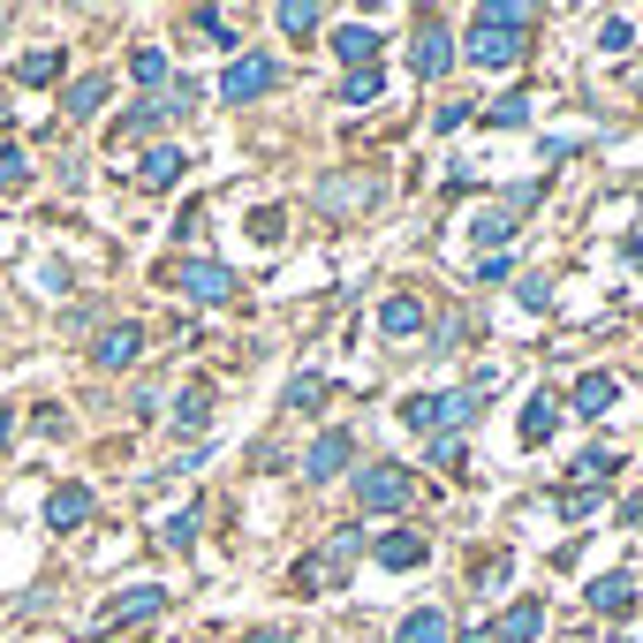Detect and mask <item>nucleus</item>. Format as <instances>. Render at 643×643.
Listing matches in <instances>:
<instances>
[{
	"instance_id": "nucleus-26",
	"label": "nucleus",
	"mask_w": 643,
	"mask_h": 643,
	"mask_svg": "<svg viewBox=\"0 0 643 643\" xmlns=\"http://www.w3.org/2000/svg\"><path fill=\"white\" fill-rule=\"evenodd\" d=\"M99 107H107V76H84V84H69V114H76V122H91Z\"/></svg>"
},
{
	"instance_id": "nucleus-12",
	"label": "nucleus",
	"mask_w": 643,
	"mask_h": 643,
	"mask_svg": "<svg viewBox=\"0 0 643 643\" xmlns=\"http://www.w3.org/2000/svg\"><path fill=\"white\" fill-rule=\"evenodd\" d=\"M379 46H386V38H379L371 23H341V30H333V53L348 61V76H363V69L379 61Z\"/></svg>"
},
{
	"instance_id": "nucleus-9",
	"label": "nucleus",
	"mask_w": 643,
	"mask_h": 643,
	"mask_svg": "<svg viewBox=\"0 0 643 643\" xmlns=\"http://www.w3.org/2000/svg\"><path fill=\"white\" fill-rule=\"evenodd\" d=\"M166 614V591L160 583H137V591H122L114 606H107V629H145V621H160Z\"/></svg>"
},
{
	"instance_id": "nucleus-45",
	"label": "nucleus",
	"mask_w": 643,
	"mask_h": 643,
	"mask_svg": "<svg viewBox=\"0 0 643 643\" xmlns=\"http://www.w3.org/2000/svg\"><path fill=\"white\" fill-rule=\"evenodd\" d=\"M8 440H15V409H0V447H8Z\"/></svg>"
},
{
	"instance_id": "nucleus-22",
	"label": "nucleus",
	"mask_w": 643,
	"mask_h": 643,
	"mask_svg": "<svg viewBox=\"0 0 643 643\" xmlns=\"http://www.w3.org/2000/svg\"><path fill=\"white\" fill-rule=\"evenodd\" d=\"M160 122H174V107H166V99H145V107H129V114H122V129H114V145H122V137H152Z\"/></svg>"
},
{
	"instance_id": "nucleus-24",
	"label": "nucleus",
	"mask_w": 643,
	"mask_h": 643,
	"mask_svg": "<svg viewBox=\"0 0 643 643\" xmlns=\"http://www.w3.org/2000/svg\"><path fill=\"white\" fill-rule=\"evenodd\" d=\"M53 76H61V46H38L15 61V84H53Z\"/></svg>"
},
{
	"instance_id": "nucleus-10",
	"label": "nucleus",
	"mask_w": 643,
	"mask_h": 643,
	"mask_svg": "<svg viewBox=\"0 0 643 643\" xmlns=\"http://www.w3.org/2000/svg\"><path fill=\"white\" fill-rule=\"evenodd\" d=\"M91 356H99V363H107V371H129V363H137V356H145V325H137V319L107 325V333H99V341H91Z\"/></svg>"
},
{
	"instance_id": "nucleus-20",
	"label": "nucleus",
	"mask_w": 643,
	"mask_h": 643,
	"mask_svg": "<svg viewBox=\"0 0 643 643\" xmlns=\"http://www.w3.org/2000/svg\"><path fill=\"white\" fill-rule=\"evenodd\" d=\"M379 333H386V341H409V333H424V304H417V296H386Z\"/></svg>"
},
{
	"instance_id": "nucleus-15",
	"label": "nucleus",
	"mask_w": 643,
	"mask_h": 643,
	"mask_svg": "<svg viewBox=\"0 0 643 643\" xmlns=\"http://www.w3.org/2000/svg\"><path fill=\"white\" fill-rule=\"evenodd\" d=\"M515 432H522V447H545V440L560 432V401H553V394H530V409H522Z\"/></svg>"
},
{
	"instance_id": "nucleus-3",
	"label": "nucleus",
	"mask_w": 643,
	"mask_h": 643,
	"mask_svg": "<svg viewBox=\"0 0 643 643\" xmlns=\"http://www.w3.org/2000/svg\"><path fill=\"white\" fill-rule=\"evenodd\" d=\"M356 553H363V530H333L319 553L296 568V583H304V591H325V583H341V568H348Z\"/></svg>"
},
{
	"instance_id": "nucleus-35",
	"label": "nucleus",
	"mask_w": 643,
	"mask_h": 643,
	"mask_svg": "<svg viewBox=\"0 0 643 643\" xmlns=\"http://www.w3.org/2000/svg\"><path fill=\"white\" fill-rule=\"evenodd\" d=\"M23 182H30V160L15 145H0V189H23Z\"/></svg>"
},
{
	"instance_id": "nucleus-17",
	"label": "nucleus",
	"mask_w": 643,
	"mask_h": 643,
	"mask_svg": "<svg viewBox=\"0 0 643 643\" xmlns=\"http://www.w3.org/2000/svg\"><path fill=\"white\" fill-rule=\"evenodd\" d=\"M394 643H455V621H447L440 606H417V614L394 629Z\"/></svg>"
},
{
	"instance_id": "nucleus-23",
	"label": "nucleus",
	"mask_w": 643,
	"mask_h": 643,
	"mask_svg": "<svg viewBox=\"0 0 643 643\" xmlns=\"http://www.w3.org/2000/svg\"><path fill=\"white\" fill-rule=\"evenodd\" d=\"M189 30H197L205 46H243V30H235L220 8H189Z\"/></svg>"
},
{
	"instance_id": "nucleus-19",
	"label": "nucleus",
	"mask_w": 643,
	"mask_h": 643,
	"mask_svg": "<svg viewBox=\"0 0 643 643\" xmlns=\"http://www.w3.org/2000/svg\"><path fill=\"white\" fill-rule=\"evenodd\" d=\"M492 636H499V643H537V636H545V606H537V598L507 606V621H499Z\"/></svg>"
},
{
	"instance_id": "nucleus-31",
	"label": "nucleus",
	"mask_w": 643,
	"mask_h": 643,
	"mask_svg": "<svg viewBox=\"0 0 643 643\" xmlns=\"http://www.w3.org/2000/svg\"><path fill=\"white\" fill-rule=\"evenodd\" d=\"M379 91H386V84H379V69H363V76H348V84H341V107H379Z\"/></svg>"
},
{
	"instance_id": "nucleus-16",
	"label": "nucleus",
	"mask_w": 643,
	"mask_h": 643,
	"mask_svg": "<svg viewBox=\"0 0 643 643\" xmlns=\"http://www.w3.org/2000/svg\"><path fill=\"white\" fill-rule=\"evenodd\" d=\"M591 606H598V614H614V621H621V614H636V576H621V568H614V576H598V583H591Z\"/></svg>"
},
{
	"instance_id": "nucleus-4",
	"label": "nucleus",
	"mask_w": 643,
	"mask_h": 643,
	"mask_svg": "<svg viewBox=\"0 0 643 643\" xmlns=\"http://www.w3.org/2000/svg\"><path fill=\"white\" fill-rule=\"evenodd\" d=\"M273 84H281V69H273L265 53H235L227 76H220V99H227V107H250V99H265Z\"/></svg>"
},
{
	"instance_id": "nucleus-34",
	"label": "nucleus",
	"mask_w": 643,
	"mask_h": 643,
	"mask_svg": "<svg viewBox=\"0 0 643 643\" xmlns=\"http://www.w3.org/2000/svg\"><path fill=\"white\" fill-rule=\"evenodd\" d=\"M319 401H325V379H311V371L288 379V409H319Z\"/></svg>"
},
{
	"instance_id": "nucleus-36",
	"label": "nucleus",
	"mask_w": 643,
	"mask_h": 643,
	"mask_svg": "<svg viewBox=\"0 0 643 643\" xmlns=\"http://www.w3.org/2000/svg\"><path fill=\"white\" fill-rule=\"evenodd\" d=\"M325 205H371V182H325Z\"/></svg>"
},
{
	"instance_id": "nucleus-38",
	"label": "nucleus",
	"mask_w": 643,
	"mask_h": 643,
	"mask_svg": "<svg viewBox=\"0 0 643 643\" xmlns=\"http://www.w3.org/2000/svg\"><path fill=\"white\" fill-rule=\"evenodd\" d=\"M462 122H470V107H462V99H455V107H440V114H432V129H440V137H455V129H462Z\"/></svg>"
},
{
	"instance_id": "nucleus-28",
	"label": "nucleus",
	"mask_w": 643,
	"mask_h": 643,
	"mask_svg": "<svg viewBox=\"0 0 643 643\" xmlns=\"http://www.w3.org/2000/svg\"><path fill=\"white\" fill-rule=\"evenodd\" d=\"M129 76H137L145 91H152V84H166V46H137V53H129Z\"/></svg>"
},
{
	"instance_id": "nucleus-5",
	"label": "nucleus",
	"mask_w": 643,
	"mask_h": 643,
	"mask_svg": "<svg viewBox=\"0 0 643 643\" xmlns=\"http://www.w3.org/2000/svg\"><path fill=\"white\" fill-rule=\"evenodd\" d=\"M174 288H182L189 304H227V296H235V273H227L220 258H189V265L174 273Z\"/></svg>"
},
{
	"instance_id": "nucleus-29",
	"label": "nucleus",
	"mask_w": 643,
	"mask_h": 643,
	"mask_svg": "<svg viewBox=\"0 0 643 643\" xmlns=\"http://www.w3.org/2000/svg\"><path fill=\"white\" fill-rule=\"evenodd\" d=\"M273 15H281V30H288V38H311V30H319V8H311V0H281Z\"/></svg>"
},
{
	"instance_id": "nucleus-33",
	"label": "nucleus",
	"mask_w": 643,
	"mask_h": 643,
	"mask_svg": "<svg viewBox=\"0 0 643 643\" xmlns=\"http://www.w3.org/2000/svg\"><path fill=\"white\" fill-rule=\"evenodd\" d=\"M492 122H499V129H522V122H530V91H507V99H492Z\"/></svg>"
},
{
	"instance_id": "nucleus-1",
	"label": "nucleus",
	"mask_w": 643,
	"mask_h": 643,
	"mask_svg": "<svg viewBox=\"0 0 643 643\" xmlns=\"http://www.w3.org/2000/svg\"><path fill=\"white\" fill-rule=\"evenodd\" d=\"M522 30H530V8L522 0H492V8H478V23L462 38V61L470 69H515L522 61Z\"/></svg>"
},
{
	"instance_id": "nucleus-8",
	"label": "nucleus",
	"mask_w": 643,
	"mask_h": 643,
	"mask_svg": "<svg viewBox=\"0 0 643 643\" xmlns=\"http://www.w3.org/2000/svg\"><path fill=\"white\" fill-rule=\"evenodd\" d=\"M348 462H356V440H348V432H319V440H311V455H304V478H311V484H333Z\"/></svg>"
},
{
	"instance_id": "nucleus-30",
	"label": "nucleus",
	"mask_w": 643,
	"mask_h": 643,
	"mask_svg": "<svg viewBox=\"0 0 643 643\" xmlns=\"http://www.w3.org/2000/svg\"><path fill=\"white\" fill-rule=\"evenodd\" d=\"M401 424L409 432H440V394H409L401 401Z\"/></svg>"
},
{
	"instance_id": "nucleus-43",
	"label": "nucleus",
	"mask_w": 643,
	"mask_h": 643,
	"mask_svg": "<svg viewBox=\"0 0 643 643\" xmlns=\"http://www.w3.org/2000/svg\"><path fill=\"white\" fill-rule=\"evenodd\" d=\"M424 455H432V462H440V470H462V447H455V440H432V447H424Z\"/></svg>"
},
{
	"instance_id": "nucleus-32",
	"label": "nucleus",
	"mask_w": 643,
	"mask_h": 643,
	"mask_svg": "<svg viewBox=\"0 0 643 643\" xmlns=\"http://www.w3.org/2000/svg\"><path fill=\"white\" fill-rule=\"evenodd\" d=\"M614 470H621V455H606V447H591V455H583V462H576V478L591 484V492H598V484L614 478Z\"/></svg>"
},
{
	"instance_id": "nucleus-44",
	"label": "nucleus",
	"mask_w": 643,
	"mask_h": 643,
	"mask_svg": "<svg viewBox=\"0 0 643 643\" xmlns=\"http://www.w3.org/2000/svg\"><path fill=\"white\" fill-rule=\"evenodd\" d=\"M243 643H288V629H250Z\"/></svg>"
},
{
	"instance_id": "nucleus-39",
	"label": "nucleus",
	"mask_w": 643,
	"mask_h": 643,
	"mask_svg": "<svg viewBox=\"0 0 643 643\" xmlns=\"http://www.w3.org/2000/svg\"><path fill=\"white\" fill-rule=\"evenodd\" d=\"M507 273H515V265H507V250H499V258H478V281H484V288H499Z\"/></svg>"
},
{
	"instance_id": "nucleus-41",
	"label": "nucleus",
	"mask_w": 643,
	"mask_h": 643,
	"mask_svg": "<svg viewBox=\"0 0 643 643\" xmlns=\"http://www.w3.org/2000/svg\"><path fill=\"white\" fill-rule=\"evenodd\" d=\"M515 296H522V304H530V311H545V296H553V288H545V273H530V281H522V288H515Z\"/></svg>"
},
{
	"instance_id": "nucleus-6",
	"label": "nucleus",
	"mask_w": 643,
	"mask_h": 643,
	"mask_svg": "<svg viewBox=\"0 0 643 643\" xmlns=\"http://www.w3.org/2000/svg\"><path fill=\"white\" fill-rule=\"evenodd\" d=\"M409 61H417V76H424V84H440V76L455 69V38H447V23H440V15H424V30H417Z\"/></svg>"
},
{
	"instance_id": "nucleus-7",
	"label": "nucleus",
	"mask_w": 643,
	"mask_h": 643,
	"mask_svg": "<svg viewBox=\"0 0 643 643\" xmlns=\"http://www.w3.org/2000/svg\"><path fill=\"white\" fill-rule=\"evenodd\" d=\"M614 401H621V379H614V371H583V379H576V394H568V409H576V417H591V424H606V417H614Z\"/></svg>"
},
{
	"instance_id": "nucleus-46",
	"label": "nucleus",
	"mask_w": 643,
	"mask_h": 643,
	"mask_svg": "<svg viewBox=\"0 0 643 643\" xmlns=\"http://www.w3.org/2000/svg\"><path fill=\"white\" fill-rule=\"evenodd\" d=\"M462 643H499V636H492V629H470V636H462Z\"/></svg>"
},
{
	"instance_id": "nucleus-27",
	"label": "nucleus",
	"mask_w": 643,
	"mask_h": 643,
	"mask_svg": "<svg viewBox=\"0 0 643 643\" xmlns=\"http://www.w3.org/2000/svg\"><path fill=\"white\" fill-rule=\"evenodd\" d=\"M160 545H166V553H189V545H197V507L166 515V522H160Z\"/></svg>"
},
{
	"instance_id": "nucleus-13",
	"label": "nucleus",
	"mask_w": 643,
	"mask_h": 643,
	"mask_svg": "<svg viewBox=\"0 0 643 643\" xmlns=\"http://www.w3.org/2000/svg\"><path fill=\"white\" fill-rule=\"evenodd\" d=\"M84 522H91V492L84 484H61L46 499V530H84Z\"/></svg>"
},
{
	"instance_id": "nucleus-11",
	"label": "nucleus",
	"mask_w": 643,
	"mask_h": 643,
	"mask_svg": "<svg viewBox=\"0 0 643 643\" xmlns=\"http://www.w3.org/2000/svg\"><path fill=\"white\" fill-rule=\"evenodd\" d=\"M424 553H432L424 530H386V537H371V560L394 568V576H401V568H424Z\"/></svg>"
},
{
	"instance_id": "nucleus-2",
	"label": "nucleus",
	"mask_w": 643,
	"mask_h": 643,
	"mask_svg": "<svg viewBox=\"0 0 643 643\" xmlns=\"http://www.w3.org/2000/svg\"><path fill=\"white\" fill-rule=\"evenodd\" d=\"M409 470L401 462H371V470H356V507L363 515H394V507H409Z\"/></svg>"
},
{
	"instance_id": "nucleus-14",
	"label": "nucleus",
	"mask_w": 643,
	"mask_h": 643,
	"mask_svg": "<svg viewBox=\"0 0 643 643\" xmlns=\"http://www.w3.org/2000/svg\"><path fill=\"white\" fill-rule=\"evenodd\" d=\"M470 235H478V258H499V250L515 243V212H507V205H492V212L470 220Z\"/></svg>"
},
{
	"instance_id": "nucleus-37",
	"label": "nucleus",
	"mask_w": 643,
	"mask_h": 643,
	"mask_svg": "<svg viewBox=\"0 0 643 643\" xmlns=\"http://www.w3.org/2000/svg\"><path fill=\"white\" fill-rule=\"evenodd\" d=\"M629 38H636V30H629V15H606V30H598V46H606V53H621Z\"/></svg>"
},
{
	"instance_id": "nucleus-47",
	"label": "nucleus",
	"mask_w": 643,
	"mask_h": 643,
	"mask_svg": "<svg viewBox=\"0 0 643 643\" xmlns=\"http://www.w3.org/2000/svg\"><path fill=\"white\" fill-rule=\"evenodd\" d=\"M0 30H8V8H0Z\"/></svg>"
},
{
	"instance_id": "nucleus-42",
	"label": "nucleus",
	"mask_w": 643,
	"mask_h": 643,
	"mask_svg": "<svg viewBox=\"0 0 643 643\" xmlns=\"http://www.w3.org/2000/svg\"><path fill=\"white\" fill-rule=\"evenodd\" d=\"M129 417H160V386H137L129 394Z\"/></svg>"
},
{
	"instance_id": "nucleus-25",
	"label": "nucleus",
	"mask_w": 643,
	"mask_h": 643,
	"mask_svg": "<svg viewBox=\"0 0 643 643\" xmlns=\"http://www.w3.org/2000/svg\"><path fill=\"white\" fill-rule=\"evenodd\" d=\"M205 424H212V394H205V386H189V394L174 401V432H205Z\"/></svg>"
},
{
	"instance_id": "nucleus-40",
	"label": "nucleus",
	"mask_w": 643,
	"mask_h": 643,
	"mask_svg": "<svg viewBox=\"0 0 643 643\" xmlns=\"http://www.w3.org/2000/svg\"><path fill=\"white\" fill-rule=\"evenodd\" d=\"M281 227H288L281 212H258V220H250V235H258V243H281Z\"/></svg>"
},
{
	"instance_id": "nucleus-18",
	"label": "nucleus",
	"mask_w": 643,
	"mask_h": 643,
	"mask_svg": "<svg viewBox=\"0 0 643 643\" xmlns=\"http://www.w3.org/2000/svg\"><path fill=\"white\" fill-rule=\"evenodd\" d=\"M182 145H152V152H145V166H137V182H145V189H174V182H182Z\"/></svg>"
},
{
	"instance_id": "nucleus-21",
	"label": "nucleus",
	"mask_w": 643,
	"mask_h": 643,
	"mask_svg": "<svg viewBox=\"0 0 643 643\" xmlns=\"http://www.w3.org/2000/svg\"><path fill=\"white\" fill-rule=\"evenodd\" d=\"M478 409H484V394H470V386L462 394H440V432L432 440H455L462 424H478Z\"/></svg>"
}]
</instances>
